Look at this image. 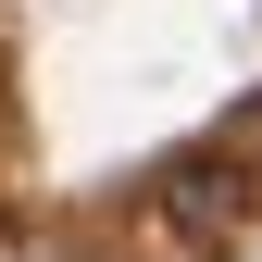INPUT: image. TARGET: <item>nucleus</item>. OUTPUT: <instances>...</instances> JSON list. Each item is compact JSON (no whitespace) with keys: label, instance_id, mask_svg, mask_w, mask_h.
<instances>
[{"label":"nucleus","instance_id":"f257e3e1","mask_svg":"<svg viewBox=\"0 0 262 262\" xmlns=\"http://www.w3.org/2000/svg\"><path fill=\"white\" fill-rule=\"evenodd\" d=\"M150 200H162V225H175L187 250H237V237H250V212H262V187H250L225 150H187V162H162Z\"/></svg>","mask_w":262,"mask_h":262},{"label":"nucleus","instance_id":"f03ea898","mask_svg":"<svg viewBox=\"0 0 262 262\" xmlns=\"http://www.w3.org/2000/svg\"><path fill=\"white\" fill-rule=\"evenodd\" d=\"M212 150H225V162H237V175H250V187H262V100H237V113H225V138H212Z\"/></svg>","mask_w":262,"mask_h":262}]
</instances>
